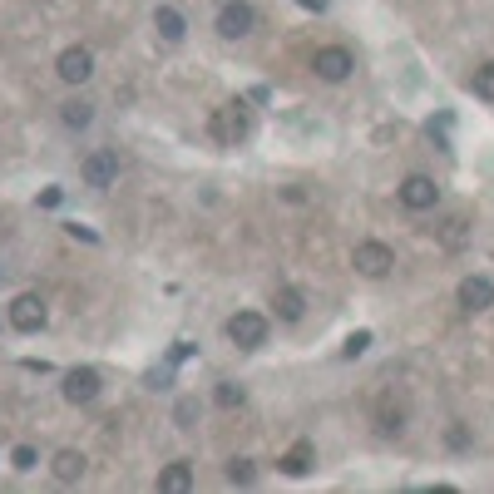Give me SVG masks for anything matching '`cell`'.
<instances>
[{"instance_id":"9","label":"cell","mask_w":494,"mask_h":494,"mask_svg":"<svg viewBox=\"0 0 494 494\" xmlns=\"http://www.w3.org/2000/svg\"><path fill=\"white\" fill-rule=\"evenodd\" d=\"M396 198H401L411 213H425V208H435L440 203V183L430 173H411V178H401V188H396Z\"/></svg>"},{"instance_id":"23","label":"cell","mask_w":494,"mask_h":494,"mask_svg":"<svg viewBox=\"0 0 494 494\" xmlns=\"http://www.w3.org/2000/svg\"><path fill=\"white\" fill-rule=\"evenodd\" d=\"M366 351H371V331H351V336H346V346H341L346 361H356V356H366Z\"/></svg>"},{"instance_id":"20","label":"cell","mask_w":494,"mask_h":494,"mask_svg":"<svg viewBox=\"0 0 494 494\" xmlns=\"http://www.w3.org/2000/svg\"><path fill=\"white\" fill-rule=\"evenodd\" d=\"M252 480H257V465H252V460H228V485H252Z\"/></svg>"},{"instance_id":"5","label":"cell","mask_w":494,"mask_h":494,"mask_svg":"<svg viewBox=\"0 0 494 494\" xmlns=\"http://www.w3.org/2000/svg\"><path fill=\"white\" fill-rule=\"evenodd\" d=\"M228 341H233L238 351H257V346L267 341V317H262V312H233V317H228Z\"/></svg>"},{"instance_id":"1","label":"cell","mask_w":494,"mask_h":494,"mask_svg":"<svg viewBox=\"0 0 494 494\" xmlns=\"http://www.w3.org/2000/svg\"><path fill=\"white\" fill-rule=\"evenodd\" d=\"M208 129H213V139H218V144H243L247 134H252L247 104H243V99H233V104H223V109H213Z\"/></svg>"},{"instance_id":"29","label":"cell","mask_w":494,"mask_h":494,"mask_svg":"<svg viewBox=\"0 0 494 494\" xmlns=\"http://www.w3.org/2000/svg\"><path fill=\"white\" fill-rule=\"evenodd\" d=\"M168 386H173V376H168V371H149V391H168Z\"/></svg>"},{"instance_id":"22","label":"cell","mask_w":494,"mask_h":494,"mask_svg":"<svg viewBox=\"0 0 494 494\" xmlns=\"http://www.w3.org/2000/svg\"><path fill=\"white\" fill-rule=\"evenodd\" d=\"M193 420H198V401H193V396H183V401L173 405V425L178 430H193Z\"/></svg>"},{"instance_id":"11","label":"cell","mask_w":494,"mask_h":494,"mask_svg":"<svg viewBox=\"0 0 494 494\" xmlns=\"http://www.w3.org/2000/svg\"><path fill=\"white\" fill-rule=\"evenodd\" d=\"M455 302H460L465 312H489V307H494V282L480 277V272H470V277L455 287Z\"/></svg>"},{"instance_id":"2","label":"cell","mask_w":494,"mask_h":494,"mask_svg":"<svg viewBox=\"0 0 494 494\" xmlns=\"http://www.w3.org/2000/svg\"><path fill=\"white\" fill-rule=\"evenodd\" d=\"M351 267L361 272V277L381 282V277H391V267H396V252L386 247V243H376V238H366V243H356V247H351Z\"/></svg>"},{"instance_id":"25","label":"cell","mask_w":494,"mask_h":494,"mask_svg":"<svg viewBox=\"0 0 494 494\" xmlns=\"http://www.w3.org/2000/svg\"><path fill=\"white\" fill-rule=\"evenodd\" d=\"M445 445H450V450H470V430L460 425V420H455V425L445 430Z\"/></svg>"},{"instance_id":"14","label":"cell","mask_w":494,"mask_h":494,"mask_svg":"<svg viewBox=\"0 0 494 494\" xmlns=\"http://www.w3.org/2000/svg\"><path fill=\"white\" fill-rule=\"evenodd\" d=\"M272 312H277V322H302V317H307V292H302V287H277Z\"/></svg>"},{"instance_id":"3","label":"cell","mask_w":494,"mask_h":494,"mask_svg":"<svg viewBox=\"0 0 494 494\" xmlns=\"http://www.w3.org/2000/svg\"><path fill=\"white\" fill-rule=\"evenodd\" d=\"M10 327H15L20 336H35V331H45V322H50V307H45V297H35V292H20L15 302H10Z\"/></svg>"},{"instance_id":"12","label":"cell","mask_w":494,"mask_h":494,"mask_svg":"<svg viewBox=\"0 0 494 494\" xmlns=\"http://www.w3.org/2000/svg\"><path fill=\"white\" fill-rule=\"evenodd\" d=\"M84 470H89V460H84L79 450H55V460H50V475H55L60 485H79Z\"/></svg>"},{"instance_id":"18","label":"cell","mask_w":494,"mask_h":494,"mask_svg":"<svg viewBox=\"0 0 494 494\" xmlns=\"http://www.w3.org/2000/svg\"><path fill=\"white\" fill-rule=\"evenodd\" d=\"M470 94H475V99H489V104H494V60H485V65L470 70Z\"/></svg>"},{"instance_id":"7","label":"cell","mask_w":494,"mask_h":494,"mask_svg":"<svg viewBox=\"0 0 494 494\" xmlns=\"http://www.w3.org/2000/svg\"><path fill=\"white\" fill-rule=\"evenodd\" d=\"M60 391H65L70 405H94V401H99V391H104V376L94 371V366H75Z\"/></svg>"},{"instance_id":"27","label":"cell","mask_w":494,"mask_h":494,"mask_svg":"<svg viewBox=\"0 0 494 494\" xmlns=\"http://www.w3.org/2000/svg\"><path fill=\"white\" fill-rule=\"evenodd\" d=\"M65 233H70V238H79V243H99V233H94V228H79V223H70Z\"/></svg>"},{"instance_id":"8","label":"cell","mask_w":494,"mask_h":494,"mask_svg":"<svg viewBox=\"0 0 494 494\" xmlns=\"http://www.w3.org/2000/svg\"><path fill=\"white\" fill-rule=\"evenodd\" d=\"M79 178H84V188H114V178H119V154H114V149L84 154Z\"/></svg>"},{"instance_id":"6","label":"cell","mask_w":494,"mask_h":494,"mask_svg":"<svg viewBox=\"0 0 494 494\" xmlns=\"http://www.w3.org/2000/svg\"><path fill=\"white\" fill-rule=\"evenodd\" d=\"M312 70H317V79L341 84V79H351L356 60H351V50H346V45H322L317 55H312Z\"/></svg>"},{"instance_id":"26","label":"cell","mask_w":494,"mask_h":494,"mask_svg":"<svg viewBox=\"0 0 494 494\" xmlns=\"http://www.w3.org/2000/svg\"><path fill=\"white\" fill-rule=\"evenodd\" d=\"M35 203H40V208H60V203H65V188H45Z\"/></svg>"},{"instance_id":"28","label":"cell","mask_w":494,"mask_h":494,"mask_svg":"<svg viewBox=\"0 0 494 494\" xmlns=\"http://www.w3.org/2000/svg\"><path fill=\"white\" fill-rule=\"evenodd\" d=\"M188 356H193V341H173V351H168V361H188Z\"/></svg>"},{"instance_id":"21","label":"cell","mask_w":494,"mask_h":494,"mask_svg":"<svg viewBox=\"0 0 494 494\" xmlns=\"http://www.w3.org/2000/svg\"><path fill=\"white\" fill-rule=\"evenodd\" d=\"M465 238H470V218H450L445 233H440V243H445V247H465Z\"/></svg>"},{"instance_id":"15","label":"cell","mask_w":494,"mask_h":494,"mask_svg":"<svg viewBox=\"0 0 494 494\" xmlns=\"http://www.w3.org/2000/svg\"><path fill=\"white\" fill-rule=\"evenodd\" d=\"M312 465H317V445H312V440H297V445H292L287 455L277 460V470H282V475H292V480L307 475Z\"/></svg>"},{"instance_id":"16","label":"cell","mask_w":494,"mask_h":494,"mask_svg":"<svg viewBox=\"0 0 494 494\" xmlns=\"http://www.w3.org/2000/svg\"><path fill=\"white\" fill-rule=\"evenodd\" d=\"M159 489H163V494L193 489V465H188V460H173V465H163V470H159Z\"/></svg>"},{"instance_id":"10","label":"cell","mask_w":494,"mask_h":494,"mask_svg":"<svg viewBox=\"0 0 494 494\" xmlns=\"http://www.w3.org/2000/svg\"><path fill=\"white\" fill-rule=\"evenodd\" d=\"M55 75L65 84H84L94 75V55L84 45H65V50H60V60H55Z\"/></svg>"},{"instance_id":"31","label":"cell","mask_w":494,"mask_h":494,"mask_svg":"<svg viewBox=\"0 0 494 494\" xmlns=\"http://www.w3.org/2000/svg\"><path fill=\"white\" fill-rule=\"evenodd\" d=\"M0 277H5V267H0Z\"/></svg>"},{"instance_id":"19","label":"cell","mask_w":494,"mask_h":494,"mask_svg":"<svg viewBox=\"0 0 494 494\" xmlns=\"http://www.w3.org/2000/svg\"><path fill=\"white\" fill-rule=\"evenodd\" d=\"M213 401L223 405V411H243V405H247V391H243V386H238V381H218Z\"/></svg>"},{"instance_id":"30","label":"cell","mask_w":494,"mask_h":494,"mask_svg":"<svg viewBox=\"0 0 494 494\" xmlns=\"http://www.w3.org/2000/svg\"><path fill=\"white\" fill-rule=\"evenodd\" d=\"M302 5H307V10H327V0H302Z\"/></svg>"},{"instance_id":"13","label":"cell","mask_w":494,"mask_h":494,"mask_svg":"<svg viewBox=\"0 0 494 494\" xmlns=\"http://www.w3.org/2000/svg\"><path fill=\"white\" fill-rule=\"evenodd\" d=\"M154 30H159V40H163V45H183V35H188V20H183V10L159 5V10H154Z\"/></svg>"},{"instance_id":"17","label":"cell","mask_w":494,"mask_h":494,"mask_svg":"<svg viewBox=\"0 0 494 494\" xmlns=\"http://www.w3.org/2000/svg\"><path fill=\"white\" fill-rule=\"evenodd\" d=\"M60 124H65V129H89V124H94V104L89 99L60 104Z\"/></svg>"},{"instance_id":"4","label":"cell","mask_w":494,"mask_h":494,"mask_svg":"<svg viewBox=\"0 0 494 494\" xmlns=\"http://www.w3.org/2000/svg\"><path fill=\"white\" fill-rule=\"evenodd\" d=\"M213 25H218V35H223V40H247L252 30H257V10H252L247 0H223Z\"/></svg>"},{"instance_id":"24","label":"cell","mask_w":494,"mask_h":494,"mask_svg":"<svg viewBox=\"0 0 494 494\" xmlns=\"http://www.w3.org/2000/svg\"><path fill=\"white\" fill-rule=\"evenodd\" d=\"M10 465H15V470H20V475H30V470H35V465H40V455H35V445H15V450H10Z\"/></svg>"}]
</instances>
